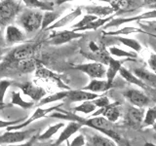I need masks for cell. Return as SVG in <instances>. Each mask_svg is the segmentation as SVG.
I'll list each match as a JSON object with an SVG mask.
<instances>
[{
	"instance_id": "48",
	"label": "cell",
	"mask_w": 156,
	"mask_h": 146,
	"mask_svg": "<svg viewBox=\"0 0 156 146\" xmlns=\"http://www.w3.org/2000/svg\"><path fill=\"white\" fill-rule=\"evenodd\" d=\"M6 46V42H5V38H4V35L2 34V30L1 28H0V47L3 48Z\"/></svg>"
},
{
	"instance_id": "1",
	"label": "cell",
	"mask_w": 156,
	"mask_h": 146,
	"mask_svg": "<svg viewBox=\"0 0 156 146\" xmlns=\"http://www.w3.org/2000/svg\"><path fill=\"white\" fill-rule=\"evenodd\" d=\"M49 117L55 119L60 120H67L70 122H76V123L80 124L82 127H87V128L94 129L98 130L101 134L105 135L106 137L112 139L116 143L121 142L122 137L118 134L115 129V125L111 122L107 121L105 118L101 116L98 117H90V118H83V117L78 116L77 114L73 113L70 111H66L63 109H58L57 111L53 112Z\"/></svg>"
},
{
	"instance_id": "46",
	"label": "cell",
	"mask_w": 156,
	"mask_h": 146,
	"mask_svg": "<svg viewBox=\"0 0 156 146\" xmlns=\"http://www.w3.org/2000/svg\"><path fill=\"white\" fill-rule=\"evenodd\" d=\"M37 135H33L30 139H28V141H27L26 143H23V144H10V145H0V146H32V144L34 143V141L37 139Z\"/></svg>"
},
{
	"instance_id": "29",
	"label": "cell",
	"mask_w": 156,
	"mask_h": 146,
	"mask_svg": "<svg viewBox=\"0 0 156 146\" xmlns=\"http://www.w3.org/2000/svg\"><path fill=\"white\" fill-rule=\"evenodd\" d=\"M115 18V15H112L110 17H107V18H105V19H95L94 22L90 23L88 26H86L85 27L83 28H79V29H74L73 31L75 32H82V31H87V30H97V29H99L100 27L101 26H105L106 23H108L112 19ZM71 30V29H70Z\"/></svg>"
},
{
	"instance_id": "39",
	"label": "cell",
	"mask_w": 156,
	"mask_h": 146,
	"mask_svg": "<svg viewBox=\"0 0 156 146\" xmlns=\"http://www.w3.org/2000/svg\"><path fill=\"white\" fill-rule=\"evenodd\" d=\"M13 81L8 79L0 80V108H3L4 106V97L6 95V92L10 87L13 85Z\"/></svg>"
},
{
	"instance_id": "51",
	"label": "cell",
	"mask_w": 156,
	"mask_h": 146,
	"mask_svg": "<svg viewBox=\"0 0 156 146\" xmlns=\"http://www.w3.org/2000/svg\"><path fill=\"white\" fill-rule=\"evenodd\" d=\"M3 54H4V52H3V48L0 47V58H2Z\"/></svg>"
},
{
	"instance_id": "34",
	"label": "cell",
	"mask_w": 156,
	"mask_h": 146,
	"mask_svg": "<svg viewBox=\"0 0 156 146\" xmlns=\"http://www.w3.org/2000/svg\"><path fill=\"white\" fill-rule=\"evenodd\" d=\"M60 18V13L57 12H44L41 23V29L45 31L46 29L51 26L54 23H56Z\"/></svg>"
},
{
	"instance_id": "9",
	"label": "cell",
	"mask_w": 156,
	"mask_h": 146,
	"mask_svg": "<svg viewBox=\"0 0 156 146\" xmlns=\"http://www.w3.org/2000/svg\"><path fill=\"white\" fill-rule=\"evenodd\" d=\"M71 68L76 70H79L83 73H85L90 78L93 79H102L105 77L106 73V67L102 63L100 62H88V63H82V64H76L73 65Z\"/></svg>"
},
{
	"instance_id": "14",
	"label": "cell",
	"mask_w": 156,
	"mask_h": 146,
	"mask_svg": "<svg viewBox=\"0 0 156 146\" xmlns=\"http://www.w3.org/2000/svg\"><path fill=\"white\" fill-rule=\"evenodd\" d=\"M144 108H138L135 106H130L124 117V123L127 127L130 128H141V124L144 118Z\"/></svg>"
},
{
	"instance_id": "31",
	"label": "cell",
	"mask_w": 156,
	"mask_h": 146,
	"mask_svg": "<svg viewBox=\"0 0 156 146\" xmlns=\"http://www.w3.org/2000/svg\"><path fill=\"white\" fill-rule=\"evenodd\" d=\"M67 96V91H61L53 94L51 96H48L43 97V99L38 102V106L40 107L42 105H46L49 103H52V102H56V101H61V100H66Z\"/></svg>"
},
{
	"instance_id": "44",
	"label": "cell",
	"mask_w": 156,
	"mask_h": 146,
	"mask_svg": "<svg viewBox=\"0 0 156 146\" xmlns=\"http://www.w3.org/2000/svg\"><path fill=\"white\" fill-rule=\"evenodd\" d=\"M147 62H148V65L150 67V69L152 70V72L156 75V54H154V53L150 54Z\"/></svg>"
},
{
	"instance_id": "16",
	"label": "cell",
	"mask_w": 156,
	"mask_h": 146,
	"mask_svg": "<svg viewBox=\"0 0 156 146\" xmlns=\"http://www.w3.org/2000/svg\"><path fill=\"white\" fill-rule=\"evenodd\" d=\"M101 116L105 118L107 121L111 122V123H115L119 120L121 116V110H120V103L119 102H113L107 105L104 108H100L99 110L95 111V113H93L91 117H98Z\"/></svg>"
},
{
	"instance_id": "12",
	"label": "cell",
	"mask_w": 156,
	"mask_h": 146,
	"mask_svg": "<svg viewBox=\"0 0 156 146\" xmlns=\"http://www.w3.org/2000/svg\"><path fill=\"white\" fill-rule=\"evenodd\" d=\"M156 19V10H150V11L144 12L143 14H140L135 17H128V18H114L111 21L106 23L104 28H110V27H119L122 24L128 23L132 22H139L145 21V19Z\"/></svg>"
},
{
	"instance_id": "20",
	"label": "cell",
	"mask_w": 156,
	"mask_h": 146,
	"mask_svg": "<svg viewBox=\"0 0 156 146\" xmlns=\"http://www.w3.org/2000/svg\"><path fill=\"white\" fill-rule=\"evenodd\" d=\"M81 15H82V8L81 7H77L74 10H72L70 13H68L67 15H66V16H63L62 18L58 19L56 23H54L51 26H49L46 29V30L53 31V30H56V29H58V28L65 27V26H67V24H69L71 22L74 21L75 19H77L79 16H81Z\"/></svg>"
},
{
	"instance_id": "43",
	"label": "cell",
	"mask_w": 156,
	"mask_h": 146,
	"mask_svg": "<svg viewBox=\"0 0 156 146\" xmlns=\"http://www.w3.org/2000/svg\"><path fill=\"white\" fill-rule=\"evenodd\" d=\"M86 140L83 134H78L70 143H67V146H85Z\"/></svg>"
},
{
	"instance_id": "41",
	"label": "cell",
	"mask_w": 156,
	"mask_h": 146,
	"mask_svg": "<svg viewBox=\"0 0 156 146\" xmlns=\"http://www.w3.org/2000/svg\"><path fill=\"white\" fill-rule=\"evenodd\" d=\"M92 103L94 104L96 107H99V108H104V107H106L107 105H109L111 102L109 100V99L105 96H101L98 99L92 100Z\"/></svg>"
},
{
	"instance_id": "28",
	"label": "cell",
	"mask_w": 156,
	"mask_h": 146,
	"mask_svg": "<svg viewBox=\"0 0 156 146\" xmlns=\"http://www.w3.org/2000/svg\"><path fill=\"white\" fill-rule=\"evenodd\" d=\"M38 65V62L33 60V58H28L22 61H19L14 66L15 69H17L20 73L26 74V73H30L36 70V67Z\"/></svg>"
},
{
	"instance_id": "47",
	"label": "cell",
	"mask_w": 156,
	"mask_h": 146,
	"mask_svg": "<svg viewBox=\"0 0 156 146\" xmlns=\"http://www.w3.org/2000/svg\"><path fill=\"white\" fill-rule=\"evenodd\" d=\"M32 146H53V143L50 142V141H38L36 139Z\"/></svg>"
},
{
	"instance_id": "38",
	"label": "cell",
	"mask_w": 156,
	"mask_h": 146,
	"mask_svg": "<svg viewBox=\"0 0 156 146\" xmlns=\"http://www.w3.org/2000/svg\"><path fill=\"white\" fill-rule=\"evenodd\" d=\"M97 109V107L92 103V101H84L81 102V104L75 106L73 108V111L75 112H80V113H84V114H90L95 112Z\"/></svg>"
},
{
	"instance_id": "10",
	"label": "cell",
	"mask_w": 156,
	"mask_h": 146,
	"mask_svg": "<svg viewBox=\"0 0 156 146\" xmlns=\"http://www.w3.org/2000/svg\"><path fill=\"white\" fill-rule=\"evenodd\" d=\"M62 105H63V103H60L58 105H54V106H51V107H48V108H41V107H38V108L32 113L30 118L26 119L23 122H22V123H20V124H18L16 126L10 127V128L7 129V130H21V129L26 128V127H27L28 125H30L32 122L39 120L41 118H44V117H46L47 115H50L51 113H53V112H55L58 109H60Z\"/></svg>"
},
{
	"instance_id": "13",
	"label": "cell",
	"mask_w": 156,
	"mask_h": 146,
	"mask_svg": "<svg viewBox=\"0 0 156 146\" xmlns=\"http://www.w3.org/2000/svg\"><path fill=\"white\" fill-rule=\"evenodd\" d=\"M109 6L114 10L115 16H121L126 13L134 12L140 7H143L146 4L145 1H125V0H118V1H108Z\"/></svg>"
},
{
	"instance_id": "30",
	"label": "cell",
	"mask_w": 156,
	"mask_h": 146,
	"mask_svg": "<svg viewBox=\"0 0 156 146\" xmlns=\"http://www.w3.org/2000/svg\"><path fill=\"white\" fill-rule=\"evenodd\" d=\"M65 127H66V125L63 122H60V123H57L55 125L49 127L43 134L37 135V140L38 141H47L50 138H52V136L55 135L58 130L62 128H65Z\"/></svg>"
},
{
	"instance_id": "45",
	"label": "cell",
	"mask_w": 156,
	"mask_h": 146,
	"mask_svg": "<svg viewBox=\"0 0 156 146\" xmlns=\"http://www.w3.org/2000/svg\"><path fill=\"white\" fill-rule=\"evenodd\" d=\"M140 24V28L143 29V28H145L146 29V34H150L151 32H156V24L155 23H148V26H146V24H144V23H139ZM154 36H156V35H154Z\"/></svg>"
},
{
	"instance_id": "6",
	"label": "cell",
	"mask_w": 156,
	"mask_h": 146,
	"mask_svg": "<svg viewBox=\"0 0 156 146\" xmlns=\"http://www.w3.org/2000/svg\"><path fill=\"white\" fill-rule=\"evenodd\" d=\"M87 49V53H82L86 57H88L89 60L95 61V62L102 63L104 65L108 64L111 56L109 55L108 51H106V49L102 44H98L95 41H91L88 43Z\"/></svg>"
},
{
	"instance_id": "19",
	"label": "cell",
	"mask_w": 156,
	"mask_h": 146,
	"mask_svg": "<svg viewBox=\"0 0 156 146\" xmlns=\"http://www.w3.org/2000/svg\"><path fill=\"white\" fill-rule=\"evenodd\" d=\"M86 11V15L95 16L98 19H105L115 15L114 10L110 6H101V5H88V6L81 7Z\"/></svg>"
},
{
	"instance_id": "5",
	"label": "cell",
	"mask_w": 156,
	"mask_h": 146,
	"mask_svg": "<svg viewBox=\"0 0 156 146\" xmlns=\"http://www.w3.org/2000/svg\"><path fill=\"white\" fill-rule=\"evenodd\" d=\"M36 129H27L26 130H7L0 135V145H10L22 143L27 139H30L34 133H37Z\"/></svg>"
},
{
	"instance_id": "25",
	"label": "cell",
	"mask_w": 156,
	"mask_h": 146,
	"mask_svg": "<svg viewBox=\"0 0 156 146\" xmlns=\"http://www.w3.org/2000/svg\"><path fill=\"white\" fill-rule=\"evenodd\" d=\"M132 73L143 81L148 88L156 87V75L152 71H149L144 67H136Z\"/></svg>"
},
{
	"instance_id": "32",
	"label": "cell",
	"mask_w": 156,
	"mask_h": 146,
	"mask_svg": "<svg viewBox=\"0 0 156 146\" xmlns=\"http://www.w3.org/2000/svg\"><path fill=\"white\" fill-rule=\"evenodd\" d=\"M13 105H17L22 107L23 109H30L33 107L34 102L32 101H26L23 99V97L21 96V92L19 91H14L12 92V99H11V103Z\"/></svg>"
},
{
	"instance_id": "53",
	"label": "cell",
	"mask_w": 156,
	"mask_h": 146,
	"mask_svg": "<svg viewBox=\"0 0 156 146\" xmlns=\"http://www.w3.org/2000/svg\"><path fill=\"white\" fill-rule=\"evenodd\" d=\"M152 129H153V130H155V131H156V123L152 126Z\"/></svg>"
},
{
	"instance_id": "26",
	"label": "cell",
	"mask_w": 156,
	"mask_h": 146,
	"mask_svg": "<svg viewBox=\"0 0 156 146\" xmlns=\"http://www.w3.org/2000/svg\"><path fill=\"white\" fill-rule=\"evenodd\" d=\"M113 86H110L108 83L106 82V80H102V79H93L88 85L85 87H83L81 90L86 91V92H90L93 94H97L100 95L101 92H105L106 91L110 90Z\"/></svg>"
},
{
	"instance_id": "40",
	"label": "cell",
	"mask_w": 156,
	"mask_h": 146,
	"mask_svg": "<svg viewBox=\"0 0 156 146\" xmlns=\"http://www.w3.org/2000/svg\"><path fill=\"white\" fill-rule=\"evenodd\" d=\"M98 18L95 16H91V15H85L84 17L82 18V19H80L77 23L73 24L71 26V30H74V29H79V28H83L86 26H88L90 23L94 22L95 19H97Z\"/></svg>"
},
{
	"instance_id": "33",
	"label": "cell",
	"mask_w": 156,
	"mask_h": 146,
	"mask_svg": "<svg viewBox=\"0 0 156 146\" xmlns=\"http://www.w3.org/2000/svg\"><path fill=\"white\" fill-rule=\"evenodd\" d=\"M108 53L109 55H111L112 57H125L128 58V60H134L138 57L136 53L135 52H129V51H125L122 50L120 48H117L115 46H112L108 48Z\"/></svg>"
},
{
	"instance_id": "21",
	"label": "cell",
	"mask_w": 156,
	"mask_h": 146,
	"mask_svg": "<svg viewBox=\"0 0 156 146\" xmlns=\"http://www.w3.org/2000/svg\"><path fill=\"white\" fill-rule=\"evenodd\" d=\"M4 38L6 44H16L26 40V34L23 33L21 28L13 26V24H10L6 27Z\"/></svg>"
},
{
	"instance_id": "24",
	"label": "cell",
	"mask_w": 156,
	"mask_h": 146,
	"mask_svg": "<svg viewBox=\"0 0 156 146\" xmlns=\"http://www.w3.org/2000/svg\"><path fill=\"white\" fill-rule=\"evenodd\" d=\"M82 129V126L80 124L76 123V122H70L67 126L65 127V129L58 135L57 140L53 143V146H60L62 142L67 141L69 139L70 136H72L74 134H76L78 130Z\"/></svg>"
},
{
	"instance_id": "22",
	"label": "cell",
	"mask_w": 156,
	"mask_h": 146,
	"mask_svg": "<svg viewBox=\"0 0 156 146\" xmlns=\"http://www.w3.org/2000/svg\"><path fill=\"white\" fill-rule=\"evenodd\" d=\"M134 61V60H128V58H124V60H116V58L110 57V60L108 61V64H107V69L105 73V77H106V82L108 83L110 86H113V81L115 79V77L117 75V73H119L120 68L122 67V64L125 61Z\"/></svg>"
},
{
	"instance_id": "36",
	"label": "cell",
	"mask_w": 156,
	"mask_h": 146,
	"mask_svg": "<svg viewBox=\"0 0 156 146\" xmlns=\"http://www.w3.org/2000/svg\"><path fill=\"white\" fill-rule=\"evenodd\" d=\"M132 33H145V30L141 28H138V27H132V26H125V27H122L118 30H115V31H108V32H105V35H129V34Z\"/></svg>"
},
{
	"instance_id": "42",
	"label": "cell",
	"mask_w": 156,
	"mask_h": 146,
	"mask_svg": "<svg viewBox=\"0 0 156 146\" xmlns=\"http://www.w3.org/2000/svg\"><path fill=\"white\" fill-rule=\"evenodd\" d=\"M26 119H18V120H14V121H4V120H0V129H8L12 126H16L20 123H22Z\"/></svg>"
},
{
	"instance_id": "50",
	"label": "cell",
	"mask_w": 156,
	"mask_h": 146,
	"mask_svg": "<svg viewBox=\"0 0 156 146\" xmlns=\"http://www.w3.org/2000/svg\"><path fill=\"white\" fill-rule=\"evenodd\" d=\"M144 146H156V144L152 143V142H145Z\"/></svg>"
},
{
	"instance_id": "18",
	"label": "cell",
	"mask_w": 156,
	"mask_h": 146,
	"mask_svg": "<svg viewBox=\"0 0 156 146\" xmlns=\"http://www.w3.org/2000/svg\"><path fill=\"white\" fill-rule=\"evenodd\" d=\"M100 96L101 95L93 94V92H86L83 90H69V91H67V96L65 101L67 102V103L92 101Z\"/></svg>"
},
{
	"instance_id": "35",
	"label": "cell",
	"mask_w": 156,
	"mask_h": 146,
	"mask_svg": "<svg viewBox=\"0 0 156 146\" xmlns=\"http://www.w3.org/2000/svg\"><path fill=\"white\" fill-rule=\"evenodd\" d=\"M116 39L121 44H123V45L129 47L133 51H135V53H140L141 50H143V47H141L140 43L138 40L134 39V38H128V37H124V36H117Z\"/></svg>"
},
{
	"instance_id": "27",
	"label": "cell",
	"mask_w": 156,
	"mask_h": 146,
	"mask_svg": "<svg viewBox=\"0 0 156 146\" xmlns=\"http://www.w3.org/2000/svg\"><path fill=\"white\" fill-rule=\"evenodd\" d=\"M119 74L120 76L123 78V79L125 81H127L128 83H130V84H133L135 86H138L140 87V89H143V90H146V89H148V87L146 86L144 83L140 80L138 77L135 76L133 73H132L130 70H128L127 68H125L124 66H122L120 68V70H119Z\"/></svg>"
},
{
	"instance_id": "8",
	"label": "cell",
	"mask_w": 156,
	"mask_h": 146,
	"mask_svg": "<svg viewBox=\"0 0 156 146\" xmlns=\"http://www.w3.org/2000/svg\"><path fill=\"white\" fill-rule=\"evenodd\" d=\"M83 37V33L73 30H53L47 38V42L53 46H61L62 44L69 43L76 39Z\"/></svg>"
},
{
	"instance_id": "3",
	"label": "cell",
	"mask_w": 156,
	"mask_h": 146,
	"mask_svg": "<svg viewBox=\"0 0 156 146\" xmlns=\"http://www.w3.org/2000/svg\"><path fill=\"white\" fill-rule=\"evenodd\" d=\"M43 13L38 10H27L23 11L18 18V23L27 33L36 32L41 28Z\"/></svg>"
},
{
	"instance_id": "15",
	"label": "cell",
	"mask_w": 156,
	"mask_h": 146,
	"mask_svg": "<svg viewBox=\"0 0 156 146\" xmlns=\"http://www.w3.org/2000/svg\"><path fill=\"white\" fill-rule=\"evenodd\" d=\"M123 96L131 104H133L135 107H138V108H144L150 103L149 97L144 92L136 89L126 90L123 92Z\"/></svg>"
},
{
	"instance_id": "49",
	"label": "cell",
	"mask_w": 156,
	"mask_h": 146,
	"mask_svg": "<svg viewBox=\"0 0 156 146\" xmlns=\"http://www.w3.org/2000/svg\"><path fill=\"white\" fill-rule=\"evenodd\" d=\"M147 6L150 10H156V1L153 0V1H145Z\"/></svg>"
},
{
	"instance_id": "4",
	"label": "cell",
	"mask_w": 156,
	"mask_h": 146,
	"mask_svg": "<svg viewBox=\"0 0 156 146\" xmlns=\"http://www.w3.org/2000/svg\"><path fill=\"white\" fill-rule=\"evenodd\" d=\"M21 2L12 0L0 1V27H7L21 13Z\"/></svg>"
},
{
	"instance_id": "37",
	"label": "cell",
	"mask_w": 156,
	"mask_h": 146,
	"mask_svg": "<svg viewBox=\"0 0 156 146\" xmlns=\"http://www.w3.org/2000/svg\"><path fill=\"white\" fill-rule=\"evenodd\" d=\"M156 123V106L150 107L147 109V111L144 113V118L141 124V128H145V127H152Z\"/></svg>"
},
{
	"instance_id": "52",
	"label": "cell",
	"mask_w": 156,
	"mask_h": 146,
	"mask_svg": "<svg viewBox=\"0 0 156 146\" xmlns=\"http://www.w3.org/2000/svg\"><path fill=\"white\" fill-rule=\"evenodd\" d=\"M126 146H133V145H132V144L129 142V141H127V142H126Z\"/></svg>"
},
{
	"instance_id": "7",
	"label": "cell",
	"mask_w": 156,
	"mask_h": 146,
	"mask_svg": "<svg viewBox=\"0 0 156 146\" xmlns=\"http://www.w3.org/2000/svg\"><path fill=\"white\" fill-rule=\"evenodd\" d=\"M35 77L38 79H41L43 81H46L49 84H52L58 89H63L66 91L71 90L70 87L66 85L65 82L62 80L60 75H58L57 73L53 72L52 70L48 69V68L44 67L41 64H38L35 70Z\"/></svg>"
},
{
	"instance_id": "23",
	"label": "cell",
	"mask_w": 156,
	"mask_h": 146,
	"mask_svg": "<svg viewBox=\"0 0 156 146\" xmlns=\"http://www.w3.org/2000/svg\"><path fill=\"white\" fill-rule=\"evenodd\" d=\"M23 2L27 7L41 12H53L57 5V2L52 0H23Z\"/></svg>"
},
{
	"instance_id": "11",
	"label": "cell",
	"mask_w": 156,
	"mask_h": 146,
	"mask_svg": "<svg viewBox=\"0 0 156 146\" xmlns=\"http://www.w3.org/2000/svg\"><path fill=\"white\" fill-rule=\"evenodd\" d=\"M13 85L17 86L19 89L23 92V95L30 97L34 102H39L46 96L45 89L40 86L33 84L32 82H24V83H22V84L13 83Z\"/></svg>"
},
{
	"instance_id": "17",
	"label": "cell",
	"mask_w": 156,
	"mask_h": 146,
	"mask_svg": "<svg viewBox=\"0 0 156 146\" xmlns=\"http://www.w3.org/2000/svg\"><path fill=\"white\" fill-rule=\"evenodd\" d=\"M86 144L85 146H118L113 140L106 137L101 133H94V131H85Z\"/></svg>"
},
{
	"instance_id": "2",
	"label": "cell",
	"mask_w": 156,
	"mask_h": 146,
	"mask_svg": "<svg viewBox=\"0 0 156 146\" xmlns=\"http://www.w3.org/2000/svg\"><path fill=\"white\" fill-rule=\"evenodd\" d=\"M37 46L38 44L36 43H27L14 48L3 57V62L0 64V70L3 68H12L19 61L32 58Z\"/></svg>"
}]
</instances>
